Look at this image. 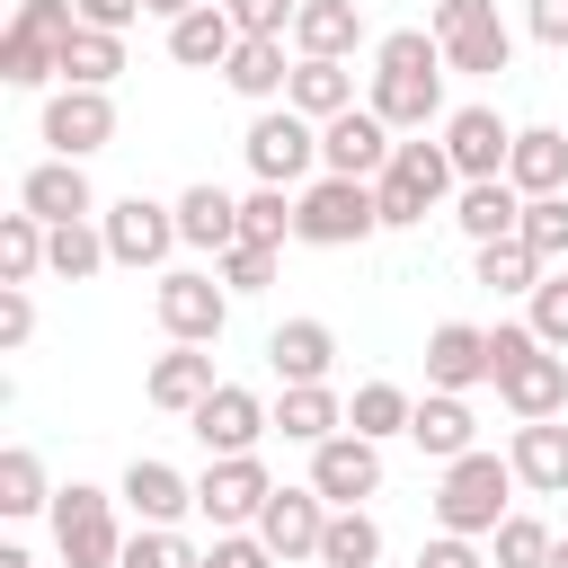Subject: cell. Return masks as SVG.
Segmentation results:
<instances>
[{
	"mask_svg": "<svg viewBox=\"0 0 568 568\" xmlns=\"http://www.w3.org/2000/svg\"><path fill=\"white\" fill-rule=\"evenodd\" d=\"M231 53H240V27H231L222 0H204V9H186L169 27V62H186V71H222Z\"/></svg>",
	"mask_w": 568,
	"mask_h": 568,
	"instance_id": "cell-29",
	"label": "cell"
},
{
	"mask_svg": "<svg viewBox=\"0 0 568 568\" xmlns=\"http://www.w3.org/2000/svg\"><path fill=\"white\" fill-rule=\"evenodd\" d=\"M506 186H515L524 204H532V195H568V133H559V124H515Z\"/></svg>",
	"mask_w": 568,
	"mask_h": 568,
	"instance_id": "cell-22",
	"label": "cell"
},
{
	"mask_svg": "<svg viewBox=\"0 0 568 568\" xmlns=\"http://www.w3.org/2000/svg\"><path fill=\"white\" fill-rule=\"evenodd\" d=\"M213 275H222L231 302H240V293H266V284H275V248H248V240H240V248L213 257Z\"/></svg>",
	"mask_w": 568,
	"mask_h": 568,
	"instance_id": "cell-46",
	"label": "cell"
},
{
	"mask_svg": "<svg viewBox=\"0 0 568 568\" xmlns=\"http://www.w3.org/2000/svg\"><path fill=\"white\" fill-rule=\"evenodd\" d=\"M0 515H9V524H18V515H53V479H44V462H36L27 444L0 453Z\"/></svg>",
	"mask_w": 568,
	"mask_h": 568,
	"instance_id": "cell-37",
	"label": "cell"
},
{
	"mask_svg": "<svg viewBox=\"0 0 568 568\" xmlns=\"http://www.w3.org/2000/svg\"><path fill=\"white\" fill-rule=\"evenodd\" d=\"M240 240L248 248H284L293 240V186H248L240 195Z\"/></svg>",
	"mask_w": 568,
	"mask_h": 568,
	"instance_id": "cell-40",
	"label": "cell"
},
{
	"mask_svg": "<svg viewBox=\"0 0 568 568\" xmlns=\"http://www.w3.org/2000/svg\"><path fill=\"white\" fill-rule=\"evenodd\" d=\"M426 36L444 44V71H462V80H497L515 62V36H506L497 0H435Z\"/></svg>",
	"mask_w": 568,
	"mask_h": 568,
	"instance_id": "cell-7",
	"label": "cell"
},
{
	"mask_svg": "<svg viewBox=\"0 0 568 568\" xmlns=\"http://www.w3.org/2000/svg\"><path fill=\"white\" fill-rule=\"evenodd\" d=\"M390 151H399V133L373 115V106H346V115H328L320 124V178H382L390 169Z\"/></svg>",
	"mask_w": 568,
	"mask_h": 568,
	"instance_id": "cell-12",
	"label": "cell"
},
{
	"mask_svg": "<svg viewBox=\"0 0 568 568\" xmlns=\"http://www.w3.org/2000/svg\"><path fill=\"white\" fill-rule=\"evenodd\" d=\"M142 9H151V18H169V27H178V18H186V9H204V0H142Z\"/></svg>",
	"mask_w": 568,
	"mask_h": 568,
	"instance_id": "cell-53",
	"label": "cell"
},
{
	"mask_svg": "<svg viewBox=\"0 0 568 568\" xmlns=\"http://www.w3.org/2000/svg\"><path fill=\"white\" fill-rule=\"evenodd\" d=\"M541 568H568V541H550V559H541Z\"/></svg>",
	"mask_w": 568,
	"mask_h": 568,
	"instance_id": "cell-55",
	"label": "cell"
},
{
	"mask_svg": "<svg viewBox=\"0 0 568 568\" xmlns=\"http://www.w3.org/2000/svg\"><path fill=\"white\" fill-rule=\"evenodd\" d=\"M328 515H337V506H328L311 479H302V488H275V497H266V515H257V541H266L275 559H320Z\"/></svg>",
	"mask_w": 568,
	"mask_h": 568,
	"instance_id": "cell-18",
	"label": "cell"
},
{
	"mask_svg": "<svg viewBox=\"0 0 568 568\" xmlns=\"http://www.w3.org/2000/svg\"><path fill=\"white\" fill-rule=\"evenodd\" d=\"M222 80H231L248 106H284V89H293V62H284V44H275V36H240V53L222 62Z\"/></svg>",
	"mask_w": 568,
	"mask_h": 568,
	"instance_id": "cell-30",
	"label": "cell"
},
{
	"mask_svg": "<svg viewBox=\"0 0 568 568\" xmlns=\"http://www.w3.org/2000/svg\"><path fill=\"white\" fill-rule=\"evenodd\" d=\"M417 568H488V559H479V541H462V532H435V541L417 550Z\"/></svg>",
	"mask_w": 568,
	"mask_h": 568,
	"instance_id": "cell-50",
	"label": "cell"
},
{
	"mask_svg": "<svg viewBox=\"0 0 568 568\" xmlns=\"http://www.w3.org/2000/svg\"><path fill=\"white\" fill-rule=\"evenodd\" d=\"M115 71H124V36L80 27V36L62 44V89H115Z\"/></svg>",
	"mask_w": 568,
	"mask_h": 568,
	"instance_id": "cell-34",
	"label": "cell"
},
{
	"mask_svg": "<svg viewBox=\"0 0 568 568\" xmlns=\"http://www.w3.org/2000/svg\"><path fill=\"white\" fill-rule=\"evenodd\" d=\"M195 559H204V550H186V532H169V524H133L115 568H195Z\"/></svg>",
	"mask_w": 568,
	"mask_h": 568,
	"instance_id": "cell-44",
	"label": "cell"
},
{
	"mask_svg": "<svg viewBox=\"0 0 568 568\" xmlns=\"http://www.w3.org/2000/svg\"><path fill=\"white\" fill-rule=\"evenodd\" d=\"M435 142L453 151V169H462V186H470V178H506V151H515V124H506L497 106H453Z\"/></svg>",
	"mask_w": 568,
	"mask_h": 568,
	"instance_id": "cell-16",
	"label": "cell"
},
{
	"mask_svg": "<svg viewBox=\"0 0 568 568\" xmlns=\"http://www.w3.org/2000/svg\"><path fill=\"white\" fill-rule=\"evenodd\" d=\"M98 266H115V257H106V231H98V222H62V231H53V248H44V275L89 284Z\"/></svg>",
	"mask_w": 568,
	"mask_h": 568,
	"instance_id": "cell-39",
	"label": "cell"
},
{
	"mask_svg": "<svg viewBox=\"0 0 568 568\" xmlns=\"http://www.w3.org/2000/svg\"><path fill=\"white\" fill-rule=\"evenodd\" d=\"M266 364H275V382H284V390L328 382V364H337V328H328V320H284V328L266 337Z\"/></svg>",
	"mask_w": 568,
	"mask_h": 568,
	"instance_id": "cell-25",
	"label": "cell"
},
{
	"mask_svg": "<svg viewBox=\"0 0 568 568\" xmlns=\"http://www.w3.org/2000/svg\"><path fill=\"white\" fill-rule=\"evenodd\" d=\"M115 497L133 506V524H169V532H178V515L195 506V479H186V470H169V462H151V453H133V462H124V479H115Z\"/></svg>",
	"mask_w": 568,
	"mask_h": 568,
	"instance_id": "cell-21",
	"label": "cell"
},
{
	"mask_svg": "<svg viewBox=\"0 0 568 568\" xmlns=\"http://www.w3.org/2000/svg\"><path fill=\"white\" fill-rule=\"evenodd\" d=\"M266 497H275V479H266V462H257V453L204 462V479H195V515H204L213 532H257Z\"/></svg>",
	"mask_w": 568,
	"mask_h": 568,
	"instance_id": "cell-10",
	"label": "cell"
},
{
	"mask_svg": "<svg viewBox=\"0 0 568 568\" xmlns=\"http://www.w3.org/2000/svg\"><path fill=\"white\" fill-rule=\"evenodd\" d=\"M18 213H36L44 231H62V222H98L106 204H98V186H89V160H36V169L18 178Z\"/></svg>",
	"mask_w": 568,
	"mask_h": 568,
	"instance_id": "cell-13",
	"label": "cell"
},
{
	"mask_svg": "<svg viewBox=\"0 0 568 568\" xmlns=\"http://www.w3.org/2000/svg\"><path fill=\"white\" fill-rule=\"evenodd\" d=\"M142 18V0H80V27H106V36H124Z\"/></svg>",
	"mask_w": 568,
	"mask_h": 568,
	"instance_id": "cell-52",
	"label": "cell"
},
{
	"mask_svg": "<svg viewBox=\"0 0 568 568\" xmlns=\"http://www.w3.org/2000/svg\"><path fill=\"white\" fill-rule=\"evenodd\" d=\"M213 390H222V382H213V355H204V346H169V355H151V373H142V399L169 408V417H195Z\"/></svg>",
	"mask_w": 568,
	"mask_h": 568,
	"instance_id": "cell-20",
	"label": "cell"
},
{
	"mask_svg": "<svg viewBox=\"0 0 568 568\" xmlns=\"http://www.w3.org/2000/svg\"><path fill=\"white\" fill-rule=\"evenodd\" d=\"M364 106H373L390 133L444 124V44H435L426 27H390V36L373 44V89H364Z\"/></svg>",
	"mask_w": 568,
	"mask_h": 568,
	"instance_id": "cell-1",
	"label": "cell"
},
{
	"mask_svg": "<svg viewBox=\"0 0 568 568\" xmlns=\"http://www.w3.org/2000/svg\"><path fill=\"white\" fill-rule=\"evenodd\" d=\"M284 106L311 115V124H328V115H346V106H364V98H355V71H346V62H293Z\"/></svg>",
	"mask_w": 568,
	"mask_h": 568,
	"instance_id": "cell-32",
	"label": "cell"
},
{
	"mask_svg": "<svg viewBox=\"0 0 568 568\" xmlns=\"http://www.w3.org/2000/svg\"><path fill=\"white\" fill-rule=\"evenodd\" d=\"M0 80H9V89H44V80H62V53H53L44 36L9 27V36H0Z\"/></svg>",
	"mask_w": 568,
	"mask_h": 568,
	"instance_id": "cell-41",
	"label": "cell"
},
{
	"mask_svg": "<svg viewBox=\"0 0 568 568\" xmlns=\"http://www.w3.org/2000/svg\"><path fill=\"white\" fill-rule=\"evenodd\" d=\"M311 488H320L328 506H364V497H382V444H364V435H328V444H311Z\"/></svg>",
	"mask_w": 568,
	"mask_h": 568,
	"instance_id": "cell-17",
	"label": "cell"
},
{
	"mask_svg": "<svg viewBox=\"0 0 568 568\" xmlns=\"http://www.w3.org/2000/svg\"><path fill=\"white\" fill-rule=\"evenodd\" d=\"M275 435L284 444H328V435H346V399L328 382H302V390L275 399Z\"/></svg>",
	"mask_w": 568,
	"mask_h": 568,
	"instance_id": "cell-31",
	"label": "cell"
},
{
	"mask_svg": "<svg viewBox=\"0 0 568 568\" xmlns=\"http://www.w3.org/2000/svg\"><path fill=\"white\" fill-rule=\"evenodd\" d=\"M320 568H382V524L364 506H337L320 532Z\"/></svg>",
	"mask_w": 568,
	"mask_h": 568,
	"instance_id": "cell-36",
	"label": "cell"
},
{
	"mask_svg": "<svg viewBox=\"0 0 568 568\" xmlns=\"http://www.w3.org/2000/svg\"><path fill=\"white\" fill-rule=\"evenodd\" d=\"M515 462L506 453H462V462H444V479H435V532H462V541H488L506 515H515Z\"/></svg>",
	"mask_w": 568,
	"mask_h": 568,
	"instance_id": "cell-3",
	"label": "cell"
},
{
	"mask_svg": "<svg viewBox=\"0 0 568 568\" xmlns=\"http://www.w3.org/2000/svg\"><path fill=\"white\" fill-rule=\"evenodd\" d=\"M408 417H417V399H408L399 382H364V390L346 399V435H364V444H390V435H408Z\"/></svg>",
	"mask_w": 568,
	"mask_h": 568,
	"instance_id": "cell-33",
	"label": "cell"
},
{
	"mask_svg": "<svg viewBox=\"0 0 568 568\" xmlns=\"http://www.w3.org/2000/svg\"><path fill=\"white\" fill-rule=\"evenodd\" d=\"M524 320H532V337H541V346H559V355H568V266H550V275L532 284Z\"/></svg>",
	"mask_w": 568,
	"mask_h": 568,
	"instance_id": "cell-45",
	"label": "cell"
},
{
	"mask_svg": "<svg viewBox=\"0 0 568 568\" xmlns=\"http://www.w3.org/2000/svg\"><path fill=\"white\" fill-rule=\"evenodd\" d=\"M524 27H532L550 53H568V0H524Z\"/></svg>",
	"mask_w": 568,
	"mask_h": 568,
	"instance_id": "cell-51",
	"label": "cell"
},
{
	"mask_svg": "<svg viewBox=\"0 0 568 568\" xmlns=\"http://www.w3.org/2000/svg\"><path fill=\"white\" fill-rule=\"evenodd\" d=\"M240 160H248L257 186H293V195H302L311 169H320V124L293 115V106H257L248 133H240Z\"/></svg>",
	"mask_w": 568,
	"mask_h": 568,
	"instance_id": "cell-6",
	"label": "cell"
},
{
	"mask_svg": "<svg viewBox=\"0 0 568 568\" xmlns=\"http://www.w3.org/2000/svg\"><path fill=\"white\" fill-rule=\"evenodd\" d=\"M515 240H524L541 266H568V195H532L524 222H515Z\"/></svg>",
	"mask_w": 568,
	"mask_h": 568,
	"instance_id": "cell-42",
	"label": "cell"
},
{
	"mask_svg": "<svg viewBox=\"0 0 568 568\" xmlns=\"http://www.w3.org/2000/svg\"><path fill=\"white\" fill-rule=\"evenodd\" d=\"M488 382L515 408V426H541L568 408V355L532 337V320H497L488 328Z\"/></svg>",
	"mask_w": 568,
	"mask_h": 568,
	"instance_id": "cell-2",
	"label": "cell"
},
{
	"mask_svg": "<svg viewBox=\"0 0 568 568\" xmlns=\"http://www.w3.org/2000/svg\"><path fill=\"white\" fill-rule=\"evenodd\" d=\"M373 231H382V204H373L364 178H311L293 195V240L302 248H364Z\"/></svg>",
	"mask_w": 568,
	"mask_h": 568,
	"instance_id": "cell-5",
	"label": "cell"
},
{
	"mask_svg": "<svg viewBox=\"0 0 568 568\" xmlns=\"http://www.w3.org/2000/svg\"><path fill=\"white\" fill-rule=\"evenodd\" d=\"M0 568H36V559H27V550H18V541H0Z\"/></svg>",
	"mask_w": 568,
	"mask_h": 568,
	"instance_id": "cell-54",
	"label": "cell"
},
{
	"mask_svg": "<svg viewBox=\"0 0 568 568\" xmlns=\"http://www.w3.org/2000/svg\"><path fill=\"white\" fill-rule=\"evenodd\" d=\"M488 559H497V568H541V559H550V524H541V515H506V524L488 532Z\"/></svg>",
	"mask_w": 568,
	"mask_h": 568,
	"instance_id": "cell-43",
	"label": "cell"
},
{
	"mask_svg": "<svg viewBox=\"0 0 568 568\" xmlns=\"http://www.w3.org/2000/svg\"><path fill=\"white\" fill-rule=\"evenodd\" d=\"M408 444H417L426 462H462V453H479V417H470V399H462V390H426L417 417H408Z\"/></svg>",
	"mask_w": 568,
	"mask_h": 568,
	"instance_id": "cell-23",
	"label": "cell"
},
{
	"mask_svg": "<svg viewBox=\"0 0 568 568\" xmlns=\"http://www.w3.org/2000/svg\"><path fill=\"white\" fill-rule=\"evenodd\" d=\"M44 142H53V160L106 151V142H115V98H106V89H53V98H44Z\"/></svg>",
	"mask_w": 568,
	"mask_h": 568,
	"instance_id": "cell-15",
	"label": "cell"
},
{
	"mask_svg": "<svg viewBox=\"0 0 568 568\" xmlns=\"http://www.w3.org/2000/svg\"><path fill=\"white\" fill-rule=\"evenodd\" d=\"M488 382V328H470V320H444V328H426V390H479Z\"/></svg>",
	"mask_w": 568,
	"mask_h": 568,
	"instance_id": "cell-19",
	"label": "cell"
},
{
	"mask_svg": "<svg viewBox=\"0 0 568 568\" xmlns=\"http://www.w3.org/2000/svg\"><path fill=\"white\" fill-rule=\"evenodd\" d=\"M266 426H275V408H266L248 382H222V390H213V399L186 417V435H195L213 462H231V453H257V435H266Z\"/></svg>",
	"mask_w": 568,
	"mask_h": 568,
	"instance_id": "cell-14",
	"label": "cell"
},
{
	"mask_svg": "<svg viewBox=\"0 0 568 568\" xmlns=\"http://www.w3.org/2000/svg\"><path fill=\"white\" fill-rule=\"evenodd\" d=\"M515 222H524V195H515L506 178H470V186L453 195V231H462L470 248H488V240H515Z\"/></svg>",
	"mask_w": 568,
	"mask_h": 568,
	"instance_id": "cell-27",
	"label": "cell"
},
{
	"mask_svg": "<svg viewBox=\"0 0 568 568\" xmlns=\"http://www.w3.org/2000/svg\"><path fill=\"white\" fill-rule=\"evenodd\" d=\"M444 195H462V169H453V151H444V142H426V133H408V142L390 151V169L373 178L382 231H417Z\"/></svg>",
	"mask_w": 568,
	"mask_h": 568,
	"instance_id": "cell-4",
	"label": "cell"
},
{
	"mask_svg": "<svg viewBox=\"0 0 568 568\" xmlns=\"http://www.w3.org/2000/svg\"><path fill=\"white\" fill-rule=\"evenodd\" d=\"M178 240H186V248H204V257L240 248V195H231V186H213V178H195V186L178 195Z\"/></svg>",
	"mask_w": 568,
	"mask_h": 568,
	"instance_id": "cell-24",
	"label": "cell"
},
{
	"mask_svg": "<svg viewBox=\"0 0 568 568\" xmlns=\"http://www.w3.org/2000/svg\"><path fill=\"white\" fill-rule=\"evenodd\" d=\"M53 550H62V568H115L124 559L115 488H89V479L53 488Z\"/></svg>",
	"mask_w": 568,
	"mask_h": 568,
	"instance_id": "cell-8",
	"label": "cell"
},
{
	"mask_svg": "<svg viewBox=\"0 0 568 568\" xmlns=\"http://www.w3.org/2000/svg\"><path fill=\"white\" fill-rule=\"evenodd\" d=\"M364 44V9L355 0H302L293 18V62H346Z\"/></svg>",
	"mask_w": 568,
	"mask_h": 568,
	"instance_id": "cell-26",
	"label": "cell"
},
{
	"mask_svg": "<svg viewBox=\"0 0 568 568\" xmlns=\"http://www.w3.org/2000/svg\"><path fill=\"white\" fill-rule=\"evenodd\" d=\"M27 337H36V293H27V284H0V346L18 355Z\"/></svg>",
	"mask_w": 568,
	"mask_h": 568,
	"instance_id": "cell-49",
	"label": "cell"
},
{
	"mask_svg": "<svg viewBox=\"0 0 568 568\" xmlns=\"http://www.w3.org/2000/svg\"><path fill=\"white\" fill-rule=\"evenodd\" d=\"M222 9L240 36H275V44H293V18H302V0H222Z\"/></svg>",
	"mask_w": 568,
	"mask_h": 568,
	"instance_id": "cell-47",
	"label": "cell"
},
{
	"mask_svg": "<svg viewBox=\"0 0 568 568\" xmlns=\"http://www.w3.org/2000/svg\"><path fill=\"white\" fill-rule=\"evenodd\" d=\"M44 248H53V231L36 213H0V284H36L44 275Z\"/></svg>",
	"mask_w": 568,
	"mask_h": 568,
	"instance_id": "cell-38",
	"label": "cell"
},
{
	"mask_svg": "<svg viewBox=\"0 0 568 568\" xmlns=\"http://www.w3.org/2000/svg\"><path fill=\"white\" fill-rule=\"evenodd\" d=\"M151 311H160L169 346H213V337L231 328V293H222V275H204V266H169L160 293H151Z\"/></svg>",
	"mask_w": 568,
	"mask_h": 568,
	"instance_id": "cell-9",
	"label": "cell"
},
{
	"mask_svg": "<svg viewBox=\"0 0 568 568\" xmlns=\"http://www.w3.org/2000/svg\"><path fill=\"white\" fill-rule=\"evenodd\" d=\"M506 462H515V479H524L532 497H568V426H559V417H541V426H515Z\"/></svg>",
	"mask_w": 568,
	"mask_h": 568,
	"instance_id": "cell-28",
	"label": "cell"
},
{
	"mask_svg": "<svg viewBox=\"0 0 568 568\" xmlns=\"http://www.w3.org/2000/svg\"><path fill=\"white\" fill-rule=\"evenodd\" d=\"M541 275H550V266H541L524 240H488V248H470V284H488V293H524V302H532Z\"/></svg>",
	"mask_w": 568,
	"mask_h": 568,
	"instance_id": "cell-35",
	"label": "cell"
},
{
	"mask_svg": "<svg viewBox=\"0 0 568 568\" xmlns=\"http://www.w3.org/2000/svg\"><path fill=\"white\" fill-rule=\"evenodd\" d=\"M98 231H106V257L133 266V275L160 266L169 248H186V240H178V204H151V195H115V204L98 213Z\"/></svg>",
	"mask_w": 568,
	"mask_h": 568,
	"instance_id": "cell-11",
	"label": "cell"
},
{
	"mask_svg": "<svg viewBox=\"0 0 568 568\" xmlns=\"http://www.w3.org/2000/svg\"><path fill=\"white\" fill-rule=\"evenodd\" d=\"M195 568H284V559H275L257 532H213V550H204Z\"/></svg>",
	"mask_w": 568,
	"mask_h": 568,
	"instance_id": "cell-48",
	"label": "cell"
}]
</instances>
